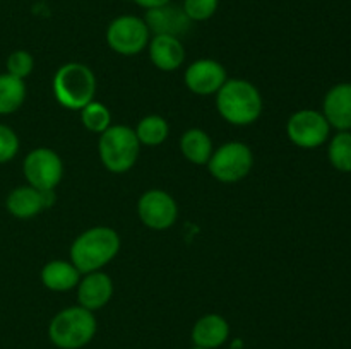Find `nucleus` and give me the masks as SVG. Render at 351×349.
Instances as JSON below:
<instances>
[{"mask_svg": "<svg viewBox=\"0 0 351 349\" xmlns=\"http://www.w3.org/2000/svg\"><path fill=\"white\" fill-rule=\"evenodd\" d=\"M119 250V233L108 226H95L74 240L71 246V262L81 274L95 272L112 262Z\"/></svg>", "mask_w": 351, "mask_h": 349, "instance_id": "f257e3e1", "label": "nucleus"}, {"mask_svg": "<svg viewBox=\"0 0 351 349\" xmlns=\"http://www.w3.org/2000/svg\"><path fill=\"white\" fill-rule=\"evenodd\" d=\"M216 108L232 125H250L263 113V96L250 81L228 79L216 92Z\"/></svg>", "mask_w": 351, "mask_h": 349, "instance_id": "f03ea898", "label": "nucleus"}, {"mask_svg": "<svg viewBox=\"0 0 351 349\" xmlns=\"http://www.w3.org/2000/svg\"><path fill=\"white\" fill-rule=\"evenodd\" d=\"M53 94L55 99L64 108L81 112L86 105L95 99L96 94V77L95 72L84 64L69 62L62 65L53 77Z\"/></svg>", "mask_w": 351, "mask_h": 349, "instance_id": "7ed1b4c3", "label": "nucleus"}, {"mask_svg": "<svg viewBox=\"0 0 351 349\" xmlns=\"http://www.w3.org/2000/svg\"><path fill=\"white\" fill-rule=\"evenodd\" d=\"M95 313L82 307H69L58 311L48 325V337L58 349H81L96 334Z\"/></svg>", "mask_w": 351, "mask_h": 349, "instance_id": "20e7f679", "label": "nucleus"}, {"mask_svg": "<svg viewBox=\"0 0 351 349\" xmlns=\"http://www.w3.org/2000/svg\"><path fill=\"white\" fill-rule=\"evenodd\" d=\"M141 142L136 130L127 125H110L99 133L98 153L103 166L112 173H125L136 164Z\"/></svg>", "mask_w": 351, "mask_h": 349, "instance_id": "39448f33", "label": "nucleus"}, {"mask_svg": "<svg viewBox=\"0 0 351 349\" xmlns=\"http://www.w3.org/2000/svg\"><path fill=\"white\" fill-rule=\"evenodd\" d=\"M252 166V149L247 144L237 142V140L223 144L218 149H215L208 163L209 173L223 183H235V181L243 180L250 173Z\"/></svg>", "mask_w": 351, "mask_h": 349, "instance_id": "423d86ee", "label": "nucleus"}, {"mask_svg": "<svg viewBox=\"0 0 351 349\" xmlns=\"http://www.w3.org/2000/svg\"><path fill=\"white\" fill-rule=\"evenodd\" d=\"M151 33L143 17L119 16L106 27V43L119 55L132 57L141 53L149 44Z\"/></svg>", "mask_w": 351, "mask_h": 349, "instance_id": "0eeeda50", "label": "nucleus"}, {"mask_svg": "<svg viewBox=\"0 0 351 349\" xmlns=\"http://www.w3.org/2000/svg\"><path fill=\"white\" fill-rule=\"evenodd\" d=\"M288 139L302 149H315L326 144L331 125L317 109H298L287 122Z\"/></svg>", "mask_w": 351, "mask_h": 349, "instance_id": "6e6552de", "label": "nucleus"}, {"mask_svg": "<svg viewBox=\"0 0 351 349\" xmlns=\"http://www.w3.org/2000/svg\"><path fill=\"white\" fill-rule=\"evenodd\" d=\"M23 171L31 187L38 190H55L64 177V163L55 151L38 147L26 156Z\"/></svg>", "mask_w": 351, "mask_h": 349, "instance_id": "1a4fd4ad", "label": "nucleus"}, {"mask_svg": "<svg viewBox=\"0 0 351 349\" xmlns=\"http://www.w3.org/2000/svg\"><path fill=\"white\" fill-rule=\"evenodd\" d=\"M137 214L144 226L156 231L171 228L178 218V207L175 198L160 188H153L141 195L137 202Z\"/></svg>", "mask_w": 351, "mask_h": 349, "instance_id": "9d476101", "label": "nucleus"}, {"mask_svg": "<svg viewBox=\"0 0 351 349\" xmlns=\"http://www.w3.org/2000/svg\"><path fill=\"white\" fill-rule=\"evenodd\" d=\"M226 81H228V75H226L225 67L211 58L192 62L185 70V84L194 94L199 96L216 94Z\"/></svg>", "mask_w": 351, "mask_h": 349, "instance_id": "9b49d317", "label": "nucleus"}, {"mask_svg": "<svg viewBox=\"0 0 351 349\" xmlns=\"http://www.w3.org/2000/svg\"><path fill=\"white\" fill-rule=\"evenodd\" d=\"M322 115L331 129L351 132V82H339L326 92Z\"/></svg>", "mask_w": 351, "mask_h": 349, "instance_id": "f8f14e48", "label": "nucleus"}, {"mask_svg": "<svg viewBox=\"0 0 351 349\" xmlns=\"http://www.w3.org/2000/svg\"><path fill=\"white\" fill-rule=\"evenodd\" d=\"M143 19L147 24L149 33L168 34V36L175 38H180L192 26V21L184 12L182 5H171V2L163 7H158V9L146 10V16Z\"/></svg>", "mask_w": 351, "mask_h": 349, "instance_id": "ddd939ff", "label": "nucleus"}, {"mask_svg": "<svg viewBox=\"0 0 351 349\" xmlns=\"http://www.w3.org/2000/svg\"><path fill=\"white\" fill-rule=\"evenodd\" d=\"M113 294V283L108 274L101 270L84 274V279L77 284L79 307L89 311H96L105 307Z\"/></svg>", "mask_w": 351, "mask_h": 349, "instance_id": "4468645a", "label": "nucleus"}, {"mask_svg": "<svg viewBox=\"0 0 351 349\" xmlns=\"http://www.w3.org/2000/svg\"><path fill=\"white\" fill-rule=\"evenodd\" d=\"M149 57L154 67L163 72L177 70L185 60V48L180 38L168 34H154L149 40Z\"/></svg>", "mask_w": 351, "mask_h": 349, "instance_id": "2eb2a0df", "label": "nucleus"}, {"mask_svg": "<svg viewBox=\"0 0 351 349\" xmlns=\"http://www.w3.org/2000/svg\"><path fill=\"white\" fill-rule=\"evenodd\" d=\"M230 337V324L218 313H208L195 322L192 328V341L195 348L218 349Z\"/></svg>", "mask_w": 351, "mask_h": 349, "instance_id": "dca6fc26", "label": "nucleus"}, {"mask_svg": "<svg viewBox=\"0 0 351 349\" xmlns=\"http://www.w3.org/2000/svg\"><path fill=\"white\" fill-rule=\"evenodd\" d=\"M7 211L17 219H31L45 211L41 190L26 185V187L14 188L5 201Z\"/></svg>", "mask_w": 351, "mask_h": 349, "instance_id": "f3484780", "label": "nucleus"}, {"mask_svg": "<svg viewBox=\"0 0 351 349\" xmlns=\"http://www.w3.org/2000/svg\"><path fill=\"white\" fill-rule=\"evenodd\" d=\"M79 277L81 272L77 267L72 262H65V260H51V262L45 263L41 269V283L45 287L51 291H69L79 284Z\"/></svg>", "mask_w": 351, "mask_h": 349, "instance_id": "a211bd4d", "label": "nucleus"}, {"mask_svg": "<svg viewBox=\"0 0 351 349\" xmlns=\"http://www.w3.org/2000/svg\"><path fill=\"white\" fill-rule=\"evenodd\" d=\"M180 149L185 159L191 161L192 164H208L211 159L215 147L213 140L202 129H189L184 132L180 139Z\"/></svg>", "mask_w": 351, "mask_h": 349, "instance_id": "6ab92c4d", "label": "nucleus"}, {"mask_svg": "<svg viewBox=\"0 0 351 349\" xmlns=\"http://www.w3.org/2000/svg\"><path fill=\"white\" fill-rule=\"evenodd\" d=\"M26 99L24 79L10 74H0V115H10L23 106Z\"/></svg>", "mask_w": 351, "mask_h": 349, "instance_id": "aec40b11", "label": "nucleus"}, {"mask_svg": "<svg viewBox=\"0 0 351 349\" xmlns=\"http://www.w3.org/2000/svg\"><path fill=\"white\" fill-rule=\"evenodd\" d=\"M168 133H170L168 122L160 115L144 116L136 127L137 139L144 146H160V144H163L167 140Z\"/></svg>", "mask_w": 351, "mask_h": 349, "instance_id": "412c9836", "label": "nucleus"}, {"mask_svg": "<svg viewBox=\"0 0 351 349\" xmlns=\"http://www.w3.org/2000/svg\"><path fill=\"white\" fill-rule=\"evenodd\" d=\"M328 157L332 168L351 173V132H338L329 140Z\"/></svg>", "mask_w": 351, "mask_h": 349, "instance_id": "4be33fe9", "label": "nucleus"}, {"mask_svg": "<svg viewBox=\"0 0 351 349\" xmlns=\"http://www.w3.org/2000/svg\"><path fill=\"white\" fill-rule=\"evenodd\" d=\"M81 122L89 132L103 133L112 123V115H110V109L103 103L93 99L89 105H86L81 109Z\"/></svg>", "mask_w": 351, "mask_h": 349, "instance_id": "5701e85b", "label": "nucleus"}, {"mask_svg": "<svg viewBox=\"0 0 351 349\" xmlns=\"http://www.w3.org/2000/svg\"><path fill=\"white\" fill-rule=\"evenodd\" d=\"M219 7V0H184L182 9L192 23L211 19Z\"/></svg>", "mask_w": 351, "mask_h": 349, "instance_id": "b1692460", "label": "nucleus"}, {"mask_svg": "<svg viewBox=\"0 0 351 349\" xmlns=\"http://www.w3.org/2000/svg\"><path fill=\"white\" fill-rule=\"evenodd\" d=\"M34 68V58L29 51L26 50H16L9 55L7 58V74L14 75V77L24 79L33 72Z\"/></svg>", "mask_w": 351, "mask_h": 349, "instance_id": "393cba45", "label": "nucleus"}, {"mask_svg": "<svg viewBox=\"0 0 351 349\" xmlns=\"http://www.w3.org/2000/svg\"><path fill=\"white\" fill-rule=\"evenodd\" d=\"M19 151V139L10 127L0 123V164L14 159Z\"/></svg>", "mask_w": 351, "mask_h": 349, "instance_id": "a878e982", "label": "nucleus"}, {"mask_svg": "<svg viewBox=\"0 0 351 349\" xmlns=\"http://www.w3.org/2000/svg\"><path fill=\"white\" fill-rule=\"evenodd\" d=\"M134 2H136L139 7H143V9L151 10V9H158V7L167 5V3H170L171 0H134Z\"/></svg>", "mask_w": 351, "mask_h": 349, "instance_id": "bb28decb", "label": "nucleus"}, {"mask_svg": "<svg viewBox=\"0 0 351 349\" xmlns=\"http://www.w3.org/2000/svg\"><path fill=\"white\" fill-rule=\"evenodd\" d=\"M41 198H43L45 209L51 207L57 201V195H55V190H41Z\"/></svg>", "mask_w": 351, "mask_h": 349, "instance_id": "cd10ccee", "label": "nucleus"}, {"mask_svg": "<svg viewBox=\"0 0 351 349\" xmlns=\"http://www.w3.org/2000/svg\"><path fill=\"white\" fill-rule=\"evenodd\" d=\"M192 349H202V348H195V346H194V348H192Z\"/></svg>", "mask_w": 351, "mask_h": 349, "instance_id": "c85d7f7f", "label": "nucleus"}]
</instances>
